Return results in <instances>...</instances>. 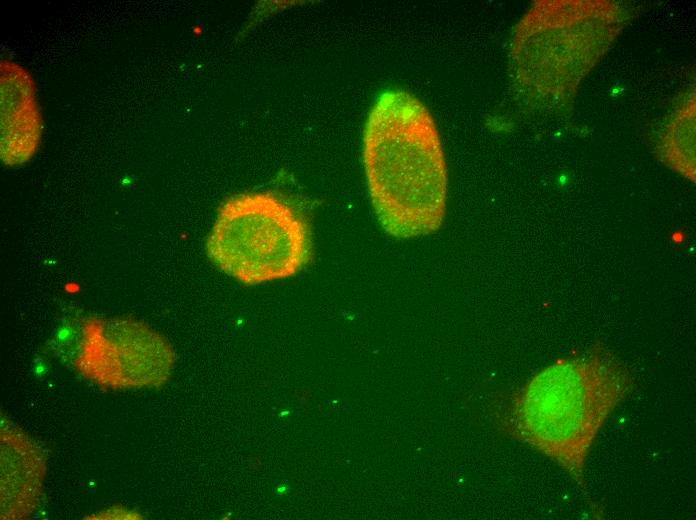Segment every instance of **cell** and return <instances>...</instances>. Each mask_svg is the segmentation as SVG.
<instances>
[{"label": "cell", "instance_id": "5", "mask_svg": "<svg viewBox=\"0 0 696 520\" xmlns=\"http://www.w3.org/2000/svg\"><path fill=\"white\" fill-rule=\"evenodd\" d=\"M85 342V324L74 320L62 322L54 332L51 349L63 360L77 362Z\"/></svg>", "mask_w": 696, "mask_h": 520}, {"label": "cell", "instance_id": "6", "mask_svg": "<svg viewBox=\"0 0 696 520\" xmlns=\"http://www.w3.org/2000/svg\"><path fill=\"white\" fill-rule=\"evenodd\" d=\"M33 373L34 376L39 379L43 380L47 377L49 373L48 365L43 359H36L34 364H33Z\"/></svg>", "mask_w": 696, "mask_h": 520}, {"label": "cell", "instance_id": "4", "mask_svg": "<svg viewBox=\"0 0 696 520\" xmlns=\"http://www.w3.org/2000/svg\"><path fill=\"white\" fill-rule=\"evenodd\" d=\"M76 363L106 382L157 386L168 378L174 354L163 337L138 323H89Z\"/></svg>", "mask_w": 696, "mask_h": 520}, {"label": "cell", "instance_id": "1", "mask_svg": "<svg viewBox=\"0 0 696 520\" xmlns=\"http://www.w3.org/2000/svg\"><path fill=\"white\" fill-rule=\"evenodd\" d=\"M362 157L374 212L389 235L408 239L439 229L447 166L434 119L419 99L403 90L376 99L364 126Z\"/></svg>", "mask_w": 696, "mask_h": 520}, {"label": "cell", "instance_id": "3", "mask_svg": "<svg viewBox=\"0 0 696 520\" xmlns=\"http://www.w3.org/2000/svg\"><path fill=\"white\" fill-rule=\"evenodd\" d=\"M206 250L224 273L246 285L296 275L309 261L306 222L272 192L232 196L220 207Z\"/></svg>", "mask_w": 696, "mask_h": 520}, {"label": "cell", "instance_id": "2", "mask_svg": "<svg viewBox=\"0 0 696 520\" xmlns=\"http://www.w3.org/2000/svg\"><path fill=\"white\" fill-rule=\"evenodd\" d=\"M628 372L603 349L559 360L511 400L507 427L585 489L588 451L610 413L631 390Z\"/></svg>", "mask_w": 696, "mask_h": 520}]
</instances>
